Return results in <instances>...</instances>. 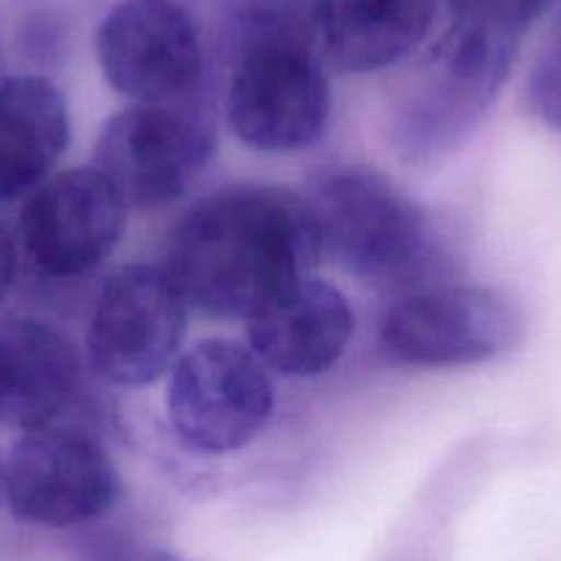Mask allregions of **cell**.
I'll list each match as a JSON object with an SVG mask.
<instances>
[{"label":"cell","mask_w":561,"mask_h":561,"mask_svg":"<svg viewBox=\"0 0 561 561\" xmlns=\"http://www.w3.org/2000/svg\"><path fill=\"white\" fill-rule=\"evenodd\" d=\"M322 237L309 198L270 185H237L187 209L165 240L163 264L187 309L251 320L309 278Z\"/></svg>","instance_id":"1"},{"label":"cell","mask_w":561,"mask_h":561,"mask_svg":"<svg viewBox=\"0 0 561 561\" xmlns=\"http://www.w3.org/2000/svg\"><path fill=\"white\" fill-rule=\"evenodd\" d=\"M322 253L377 287H413L438 262L427 213L393 180L366 165H333L309 196Z\"/></svg>","instance_id":"2"},{"label":"cell","mask_w":561,"mask_h":561,"mask_svg":"<svg viewBox=\"0 0 561 561\" xmlns=\"http://www.w3.org/2000/svg\"><path fill=\"white\" fill-rule=\"evenodd\" d=\"M331 105V83L309 42L287 18L259 14L226 85L231 133L256 152L298 154L325 135Z\"/></svg>","instance_id":"3"},{"label":"cell","mask_w":561,"mask_h":561,"mask_svg":"<svg viewBox=\"0 0 561 561\" xmlns=\"http://www.w3.org/2000/svg\"><path fill=\"white\" fill-rule=\"evenodd\" d=\"M517 39L477 20L451 18L393 116V144L408 163H438L466 147L515 67Z\"/></svg>","instance_id":"4"},{"label":"cell","mask_w":561,"mask_h":561,"mask_svg":"<svg viewBox=\"0 0 561 561\" xmlns=\"http://www.w3.org/2000/svg\"><path fill=\"white\" fill-rule=\"evenodd\" d=\"M165 410L187 449L209 457L231 455L264 433L275 410V386L251 347L207 339L171 366Z\"/></svg>","instance_id":"5"},{"label":"cell","mask_w":561,"mask_h":561,"mask_svg":"<svg viewBox=\"0 0 561 561\" xmlns=\"http://www.w3.org/2000/svg\"><path fill=\"white\" fill-rule=\"evenodd\" d=\"M213 154V122L193 102L129 105L102 124L94 169L127 207L163 209L187 196Z\"/></svg>","instance_id":"6"},{"label":"cell","mask_w":561,"mask_h":561,"mask_svg":"<svg viewBox=\"0 0 561 561\" xmlns=\"http://www.w3.org/2000/svg\"><path fill=\"white\" fill-rule=\"evenodd\" d=\"M122 477L105 446L75 427L28 430L7 460V499L14 520L67 531L102 520L122 501Z\"/></svg>","instance_id":"7"},{"label":"cell","mask_w":561,"mask_h":561,"mask_svg":"<svg viewBox=\"0 0 561 561\" xmlns=\"http://www.w3.org/2000/svg\"><path fill=\"white\" fill-rule=\"evenodd\" d=\"M187 304L163 267L127 264L102 284L89 322V364L113 386H149L182 355Z\"/></svg>","instance_id":"8"},{"label":"cell","mask_w":561,"mask_h":561,"mask_svg":"<svg viewBox=\"0 0 561 561\" xmlns=\"http://www.w3.org/2000/svg\"><path fill=\"white\" fill-rule=\"evenodd\" d=\"M96 61L135 105L193 102L204 85V42L180 0H118L96 28Z\"/></svg>","instance_id":"9"},{"label":"cell","mask_w":561,"mask_h":561,"mask_svg":"<svg viewBox=\"0 0 561 561\" xmlns=\"http://www.w3.org/2000/svg\"><path fill=\"white\" fill-rule=\"evenodd\" d=\"M520 328L515 304L499 289L444 284L399 298L380 322V347L404 366H473L515 347Z\"/></svg>","instance_id":"10"},{"label":"cell","mask_w":561,"mask_h":561,"mask_svg":"<svg viewBox=\"0 0 561 561\" xmlns=\"http://www.w3.org/2000/svg\"><path fill=\"white\" fill-rule=\"evenodd\" d=\"M127 209L94 165L64 171L25 202L20 245L47 278H80L116 251L127 229Z\"/></svg>","instance_id":"11"},{"label":"cell","mask_w":561,"mask_h":561,"mask_svg":"<svg viewBox=\"0 0 561 561\" xmlns=\"http://www.w3.org/2000/svg\"><path fill=\"white\" fill-rule=\"evenodd\" d=\"M245 322L259 360L275 375L298 380L331 371L355 333L350 300L314 275L280 293Z\"/></svg>","instance_id":"12"},{"label":"cell","mask_w":561,"mask_h":561,"mask_svg":"<svg viewBox=\"0 0 561 561\" xmlns=\"http://www.w3.org/2000/svg\"><path fill=\"white\" fill-rule=\"evenodd\" d=\"M83 388V358L72 339L34 317L0 320V427L56 424Z\"/></svg>","instance_id":"13"},{"label":"cell","mask_w":561,"mask_h":561,"mask_svg":"<svg viewBox=\"0 0 561 561\" xmlns=\"http://www.w3.org/2000/svg\"><path fill=\"white\" fill-rule=\"evenodd\" d=\"M438 0H314L317 39L344 72H380L424 45Z\"/></svg>","instance_id":"14"},{"label":"cell","mask_w":561,"mask_h":561,"mask_svg":"<svg viewBox=\"0 0 561 561\" xmlns=\"http://www.w3.org/2000/svg\"><path fill=\"white\" fill-rule=\"evenodd\" d=\"M72 138L67 96L39 75L0 80V204L50 180Z\"/></svg>","instance_id":"15"},{"label":"cell","mask_w":561,"mask_h":561,"mask_svg":"<svg viewBox=\"0 0 561 561\" xmlns=\"http://www.w3.org/2000/svg\"><path fill=\"white\" fill-rule=\"evenodd\" d=\"M553 0H449L451 18H468L490 28L520 36L534 20L542 18Z\"/></svg>","instance_id":"16"},{"label":"cell","mask_w":561,"mask_h":561,"mask_svg":"<svg viewBox=\"0 0 561 561\" xmlns=\"http://www.w3.org/2000/svg\"><path fill=\"white\" fill-rule=\"evenodd\" d=\"M528 107L553 133H561V42H550L548 50L534 64L526 89Z\"/></svg>","instance_id":"17"},{"label":"cell","mask_w":561,"mask_h":561,"mask_svg":"<svg viewBox=\"0 0 561 561\" xmlns=\"http://www.w3.org/2000/svg\"><path fill=\"white\" fill-rule=\"evenodd\" d=\"M83 561H187L176 550L160 542L129 537V534H100L83 548Z\"/></svg>","instance_id":"18"},{"label":"cell","mask_w":561,"mask_h":561,"mask_svg":"<svg viewBox=\"0 0 561 561\" xmlns=\"http://www.w3.org/2000/svg\"><path fill=\"white\" fill-rule=\"evenodd\" d=\"M18 273H20L18 237H14L12 229L0 220V300L12 293Z\"/></svg>","instance_id":"19"},{"label":"cell","mask_w":561,"mask_h":561,"mask_svg":"<svg viewBox=\"0 0 561 561\" xmlns=\"http://www.w3.org/2000/svg\"><path fill=\"white\" fill-rule=\"evenodd\" d=\"M3 488H7V462L0 457V501H3Z\"/></svg>","instance_id":"20"},{"label":"cell","mask_w":561,"mask_h":561,"mask_svg":"<svg viewBox=\"0 0 561 561\" xmlns=\"http://www.w3.org/2000/svg\"><path fill=\"white\" fill-rule=\"evenodd\" d=\"M553 39H559V42H561V18H559V31H556V36H553Z\"/></svg>","instance_id":"21"}]
</instances>
